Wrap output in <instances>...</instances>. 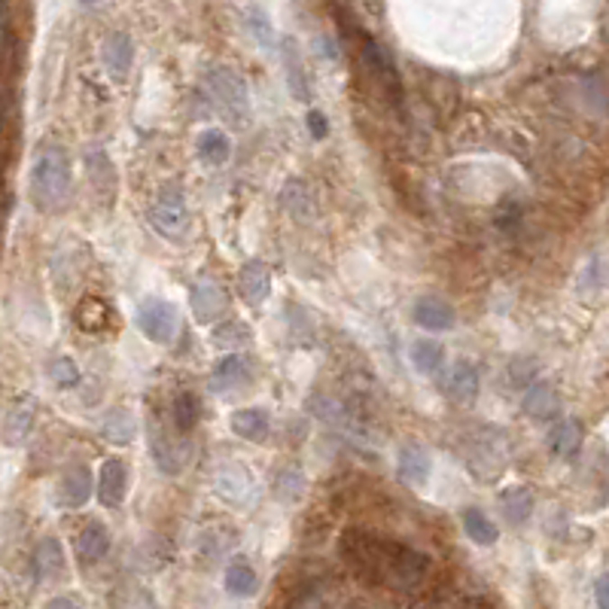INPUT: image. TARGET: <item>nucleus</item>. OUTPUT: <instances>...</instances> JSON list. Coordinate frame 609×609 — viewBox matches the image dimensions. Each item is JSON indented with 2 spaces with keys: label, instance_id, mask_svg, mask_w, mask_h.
I'll use <instances>...</instances> for the list:
<instances>
[{
  "label": "nucleus",
  "instance_id": "1",
  "mask_svg": "<svg viewBox=\"0 0 609 609\" xmlns=\"http://www.w3.org/2000/svg\"><path fill=\"white\" fill-rule=\"evenodd\" d=\"M341 551L354 564L357 573L396 591H408L414 585H421L430 567V560L421 551L394 540H378V536L368 533H348L341 542Z\"/></svg>",
  "mask_w": 609,
  "mask_h": 609
},
{
  "label": "nucleus",
  "instance_id": "2",
  "mask_svg": "<svg viewBox=\"0 0 609 609\" xmlns=\"http://www.w3.org/2000/svg\"><path fill=\"white\" fill-rule=\"evenodd\" d=\"M74 186V174H70V159L61 147H43L37 152L34 165H31V202L37 211L52 214L61 211L64 202L70 198Z\"/></svg>",
  "mask_w": 609,
  "mask_h": 609
},
{
  "label": "nucleus",
  "instance_id": "3",
  "mask_svg": "<svg viewBox=\"0 0 609 609\" xmlns=\"http://www.w3.org/2000/svg\"><path fill=\"white\" fill-rule=\"evenodd\" d=\"M150 226L159 232L168 241H180L189 229V207H186V195L177 183H168V186L159 189V195L152 198L150 205Z\"/></svg>",
  "mask_w": 609,
  "mask_h": 609
},
{
  "label": "nucleus",
  "instance_id": "4",
  "mask_svg": "<svg viewBox=\"0 0 609 609\" xmlns=\"http://www.w3.org/2000/svg\"><path fill=\"white\" fill-rule=\"evenodd\" d=\"M463 457H467L472 476H478V478H494L496 472L506 467V460H509L506 436H503L500 430H494V427L476 430V432H472V436L467 439Z\"/></svg>",
  "mask_w": 609,
  "mask_h": 609
},
{
  "label": "nucleus",
  "instance_id": "5",
  "mask_svg": "<svg viewBox=\"0 0 609 609\" xmlns=\"http://www.w3.org/2000/svg\"><path fill=\"white\" fill-rule=\"evenodd\" d=\"M205 89L223 110H229L232 116H247V110H250V92H247V83L235 70L229 68L207 70Z\"/></svg>",
  "mask_w": 609,
  "mask_h": 609
},
{
  "label": "nucleus",
  "instance_id": "6",
  "mask_svg": "<svg viewBox=\"0 0 609 609\" xmlns=\"http://www.w3.org/2000/svg\"><path fill=\"white\" fill-rule=\"evenodd\" d=\"M138 330L147 335L152 344H174L180 332V314L171 302L147 299L138 308Z\"/></svg>",
  "mask_w": 609,
  "mask_h": 609
},
{
  "label": "nucleus",
  "instance_id": "7",
  "mask_svg": "<svg viewBox=\"0 0 609 609\" xmlns=\"http://www.w3.org/2000/svg\"><path fill=\"white\" fill-rule=\"evenodd\" d=\"M189 308H192V317H195L202 326L220 323L223 314L229 311V293L223 290L220 280L198 277L189 290Z\"/></svg>",
  "mask_w": 609,
  "mask_h": 609
},
{
  "label": "nucleus",
  "instance_id": "8",
  "mask_svg": "<svg viewBox=\"0 0 609 609\" xmlns=\"http://www.w3.org/2000/svg\"><path fill=\"white\" fill-rule=\"evenodd\" d=\"M150 454L165 476H177L189 460V445L183 439H174L168 430H159L156 421H150Z\"/></svg>",
  "mask_w": 609,
  "mask_h": 609
},
{
  "label": "nucleus",
  "instance_id": "9",
  "mask_svg": "<svg viewBox=\"0 0 609 609\" xmlns=\"http://www.w3.org/2000/svg\"><path fill=\"white\" fill-rule=\"evenodd\" d=\"M308 412L314 414L317 421H323L326 427H332V430H339V432H344V436H350V439H359L363 442L366 439V427H363V421H357L354 414L344 408L339 399H332V396H314L311 399V405H308Z\"/></svg>",
  "mask_w": 609,
  "mask_h": 609
},
{
  "label": "nucleus",
  "instance_id": "10",
  "mask_svg": "<svg viewBox=\"0 0 609 609\" xmlns=\"http://www.w3.org/2000/svg\"><path fill=\"white\" fill-rule=\"evenodd\" d=\"M478 390H482V375L469 359H457V363L445 372V394L451 403L469 405L476 403Z\"/></svg>",
  "mask_w": 609,
  "mask_h": 609
},
{
  "label": "nucleus",
  "instance_id": "11",
  "mask_svg": "<svg viewBox=\"0 0 609 609\" xmlns=\"http://www.w3.org/2000/svg\"><path fill=\"white\" fill-rule=\"evenodd\" d=\"M125 494H128V467H125V460H119V457H110V460H104V467H101L98 500L107 509H116L125 503Z\"/></svg>",
  "mask_w": 609,
  "mask_h": 609
},
{
  "label": "nucleus",
  "instance_id": "12",
  "mask_svg": "<svg viewBox=\"0 0 609 609\" xmlns=\"http://www.w3.org/2000/svg\"><path fill=\"white\" fill-rule=\"evenodd\" d=\"M250 378H253L250 359L241 357V354H229V357H223L220 363L214 366L211 390H214V394H232V390L244 387Z\"/></svg>",
  "mask_w": 609,
  "mask_h": 609
},
{
  "label": "nucleus",
  "instance_id": "13",
  "mask_svg": "<svg viewBox=\"0 0 609 609\" xmlns=\"http://www.w3.org/2000/svg\"><path fill=\"white\" fill-rule=\"evenodd\" d=\"M280 207L293 216L295 223H308L317 220V202H314V192L311 186L299 177L286 180L284 189H280Z\"/></svg>",
  "mask_w": 609,
  "mask_h": 609
},
{
  "label": "nucleus",
  "instance_id": "14",
  "mask_svg": "<svg viewBox=\"0 0 609 609\" xmlns=\"http://www.w3.org/2000/svg\"><path fill=\"white\" fill-rule=\"evenodd\" d=\"M101 59H104V68H107L110 77H114V79H125L128 70H132V59H134L132 37L123 34V31L110 34L107 40H104Z\"/></svg>",
  "mask_w": 609,
  "mask_h": 609
},
{
  "label": "nucleus",
  "instance_id": "15",
  "mask_svg": "<svg viewBox=\"0 0 609 609\" xmlns=\"http://www.w3.org/2000/svg\"><path fill=\"white\" fill-rule=\"evenodd\" d=\"M92 496V472L89 467H74L64 472L61 485H59V503L64 509H79L86 506Z\"/></svg>",
  "mask_w": 609,
  "mask_h": 609
},
{
  "label": "nucleus",
  "instance_id": "16",
  "mask_svg": "<svg viewBox=\"0 0 609 609\" xmlns=\"http://www.w3.org/2000/svg\"><path fill=\"white\" fill-rule=\"evenodd\" d=\"M238 284H241V295L250 304H262L271 295V271L266 262L250 259L241 266V275H238Z\"/></svg>",
  "mask_w": 609,
  "mask_h": 609
},
{
  "label": "nucleus",
  "instance_id": "17",
  "mask_svg": "<svg viewBox=\"0 0 609 609\" xmlns=\"http://www.w3.org/2000/svg\"><path fill=\"white\" fill-rule=\"evenodd\" d=\"M216 491L229 503H247L253 494L250 472H247L241 463H229V467H223L220 476H216Z\"/></svg>",
  "mask_w": 609,
  "mask_h": 609
},
{
  "label": "nucleus",
  "instance_id": "18",
  "mask_svg": "<svg viewBox=\"0 0 609 609\" xmlns=\"http://www.w3.org/2000/svg\"><path fill=\"white\" fill-rule=\"evenodd\" d=\"M430 454L423 445H405L403 451H399V478H403L405 485L412 487H423L430 482Z\"/></svg>",
  "mask_w": 609,
  "mask_h": 609
},
{
  "label": "nucleus",
  "instance_id": "19",
  "mask_svg": "<svg viewBox=\"0 0 609 609\" xmlns=\"http://www.w3.org/2000/svg\"><path fill=\"white\" fill-rule=\"evenodd\" d=\"M110 551V533L101 521H89L77 536V555L83 564H98Z\"/></svg>",
  "mask_w": 609,
  "mask_h": 609
},
{
  "label": "nucleus",
  "instance_id": "20",
  "mask_svg": "<svg viewBox=\"0 0 609 609\" xmlns=\"http://www.w3.org/2000/svg\"><path fill=\"white\" fill-rule=\"evenodd\" d=\"M521 405H524V412L531 414L533 421H551L560 408V399H558V390L551 387L549 381H536L527 387L524 403Z\"/></svg>",
  "mask_w": 609,
  "mask_h": 609
},
{
  "label": "nucleus",
  "instance_id": "21",
  "mask_svg": "<svg viewBox=\"0 0 609 609\" xmlns=\"http://www.w3.org/2000/svg\"><path fill=\"white\" fill-rule=\"evenodd\" d=\"M414 323L430 332H445L457 323L454 308L442 299H421L414 304Z\"/></svg>",
  "mask_w": 609,
  "mask_h": 609
},
{
  "label": "nucleus",
  "instance_id": "22",
  "mask_svg": "<svg viewBox=\"0 0 609 609\" xmlns=\"http://www.w3.org/2000/svg\"><path fill=\"white\" fill-rule=\"evenodd\" d=\"M232 432L247 439V442H266L271 436V421L262 408H241L232 414Z\"/></svg>",
  "mask_w": 609,
  "mask_h": 609
},
{
  "label": "nucleus",
  "instance_id": "23",
  "mask_svg": "<svg viewBox=\"0 0 609 609\" xmlns=\"http://www.w3.org/2000/svg\"><path fill=\"white\" fill-rule=\"evenodd\" d=\"M34 430V399H19L4 421V439L6 445H22Z\"/></svg>",
  "mask_w": 609,
  "mask_h": 609
},
{
  "label": "nucleus",
  "instance_id": "24",
  "mask_svg": "<svg viewBox=\"0 0 609 609\" xmlns=\"http://www.w3.org/2000/svg\"><path fill=\"white\" fill-rule=\"evenodd\" d=\"M284 74H286V86H290L293 98L308 101L311 98L308 74H304V68H302V55H299L295 40H284Z\"/></svg>",
  "mask_w": 609,
  "mask_h": 609
},
{
  "label": "nucleus",
  "instance_id": "25",
  "mask_svg": "<svg viewBox=\"0 0 609 609\" xmlns=\"http://www.w3.org/2000/svg\"><path fill=\"white\" fill-rule=\"evenodd\" d=\"M366 59H368V64H372L375 74H378V77L384 79V86H387L390 98L399 101V74H396L394 61H390L387 50L375 43V40H366Z\"/></svg>",
  "mask_w": 609,
  "mask_h": 609
},
{
  "label": "nucleus",
  "instance_id": "26",
  "mask_svg": "<svg viewBox=\"0 0 609 609\" xmlns=\"http://www.w3.org/2000/svg\"><path fill=\"white\" fill-rule=\"evenodd\" d=\"M256 570L250 567V560L247 558H235L229 560L226 567V591L232 597H250L256 591Z\"/></svg>",
  "mask_w": 609,
  "mask_h": 609
},
{
  "label": "nucleus",
  "instance_id": "27",
  "mask_svg": "<svg viewBox=\"0 0 609 609\" xmlns=\"http://www.w3.org/2000/svg\"><path fill=\"white\" fill-rule=\"evenodd\" d=\"M64 570V551H61V542L59 540H43L34 551V576L40 582L43 579H52V576H59Z\"/></svg>",
  "mask_w": 609,
  "mask_h": 609
},
{
  "label": "nucleus",
  "instance_id": "28",
  "mask_svg": "<svg viewBox=\"0 0 609 609\" xmlns=\"http://www.w3.org/2000/svg\"><path fill=\"white\" fill-rule=\"evenodd\" d=\"M104 439L114 445H128L134 439V432H138V421H134V414L128 412V408H114V412L104 418Z\"/></svg>",
  "mask_w": 609,
  "mask_h": 609
},
{
  "label": "nucleus",
  "instance_id": "29",
  "mask_svg": "<svg viewBox=\"0 0 609 609\" xmlns=\"http://www.w3.org/2000/svg\"><path fill=\"white\" fill-rule=\"evenodd\" d=\"M195 150L207 165H223V162H229V156H232V141L220 132V128H207V132L198 134Z\"/></svg>",
  "mask_w": 609,
  "mask_h": 609
},
{
  "label": "nucleus",
  "instance_id": "30",
  "mask_svg": "<svg viewBox=\"0 0 609 609\" xmlns=\"http://www.w3.org/2000/svg\"><path fill=\"white\" fill-rule=\"evenodd\" d=\"M500 509L506 515L509 524H524L533 512V494L527 487H509V491L500 494Z\"/></svg>",
  "mask_w": 609,
  "mask_h": 609
},
{
  "label": "nucleus",
  "instance_id": "31",
  "mask_svg": "<svg viewBox=\"0 0 609 609\" xmlns=\"http://www.w3.org/2000/svg\"><path fill=\"white\" fill-rule=\"evenodd\" d=\"M549 445H551V454L555 457H573L576 451H579V445H582V423L579 421H573V418H567V421H560L555 430H551V439H549Z\"/></svg>",
  "mask_w": 609,
  "mask_h": 609
},
{
  "label": "nucleus",
  "instance_id": "32",
  "mask_svg": "<svg viewBox=\"0 0 609 609\" xmlns=\"http://www.w3.org/2000/svg\"><path fill=\"white\" fill-rule=\"evenodd\" d=\"M110 320H114V314H110L107 302L98 299V295H89V299L79 302V308H77V323L83 326L86 332H101V330H107Z\"/></svg>",
  "mask_w": 609,
  "mask_h": 609
},
{
  "label": "nucleus",
  "instance_id": "33",
  "mask_svg": "<svg viewBox=\"0 0 609 609\" xmlns=\"http://www.w3.org/2000/svg\"><path fill=\"white\" fill-rule=\"evenodd\" d=\"M463 531H467L469 540L478 542V546H494L496 536H500V531H496L494 521L487 518L485 512H478V509H467V512H463Z\"/></svg>",
  "mask_w": 609,
  "mask_h": 609
},
{
  "label": "nucleus",
  "instance_id": "34",
  "mask_svg": "<svg viewBox=\"0 0 609 609\" xmlns=\"http://www.w3.org/2000/svg\"><path fill=\"white\" fill-rule=\"evenodd\" d=\"M412 363H414V368L418 372H423V375H436L439 368H442V363H445V348L439 341H430V339H421V341H414V348H412Z\"/></svg>",
  "mask_w": 609,
  "mask_h": 609
},
{
  "label": "nucleus",
  "instance_id": "35",
  "mask_svg": "<svg viewBox=\"0 0 609 609\" xmlns=\"http://www.w3.org/2000/svg\"><path fill=\"white\" fill-rule=\"evenodd\" d=\"M211 339H214L216 348L235 350V348H247V344L253 341V332H250V326H247L244 320H229V323L216 326V330L211 332Z\"/></svg>",
  "mask_w": 609,
  "mask_h": 609
},
{
  "label": "nucleus",
  "instance_id": "36",
  "mask_svg": "<svg viewBox=\"0 0 609 609\" xmlns=\"http://www.w3.org/2000/svg\"><path fill=\"white\" fill-rule=\"evenodd\" d=\"M171 414H174V427H177V432H186L195 427V421H198V414H202V403H198V396L195 394H189V390H183V394L174 399V408H171Z\"/></svg>",
  "mask_w": 609,
  "mask_h": 609
},
{
  "label": "nucleus",
  "instance_id": "37",
  "mask_svg": "<svg viewBox=\"0 0 609 609\" xmlns=\"http://www.w3.org/2000/svg\"><path fill=\"white\" fill-rule=\"evenodd\" d=\"M302 494H304V476H302V469H295V467L280 469L277 478H275V496H277V500L280 503H295Z\"/></svg>",
  "mask_w": 609,
  "mask_h": 609
},
{
  "label": "nucleus",
  "instance_id": "38",
  "mask_svg": "<svg viewBox=\"0 0 609 609\" xmlns=\"http://www.w3.org/2000/svg\"><path fill=\"white\" fill-rule=\"evenodd\" d=\"M247 28H250V34L259 40V46H266V50L275 46V28H271L268 15L262 13L259 6H250V10H247Z\"/></svg>",
  "mask_w": 609,
  "mask_h": 609
},
{
  "label": "nucleus",
  "instance_id": "39",
  "mask_svg": "<svg viewBox=\"0 0 609 609\" xmlns=\"http://www.w3.org/2000/svg\"><path fill=\"white\" fill-rule=\"evenodd\" d=\"M50 375H52V381L59 384V387H64V390H70V387H77L79 384V368H77V363L70 357H59V359H52V366H50Z\"/></svg>",
  "mask_w": 609,
  "mask_h": 609
},
{
  "label": "nucleus",
  "instance_id": "40",
  "mask_svg": "<svg viewBox=\"0 0 609 609\" xmlns=\"http://www.w3.org/2000/svg\"><path fill=\"white\" fill-rule=\"evenodd\" d=\"M308 128L314 138H326V116L320 110H308Z\"/></svg>",
  "mask_w": 609,
  "mask_h": 609
},
{
  "label": "nucleus",
  "instance_id": "41",
  "mask_svg": "<svg viewBox=\"0 0 609 609\" xmlns=\"http://www.w3.org/2000/svg\"><path fill=\"white\" fill-rule=\"evenodd\" d=\"M128 609H159V606L150 591H138V595L132 597V604H128Z\"/></svg>",
  "mask_w": 609,
  "mask_h": 609
},
{
  "label": "nucleus",
  "instance_id": "42",
  "mask_svg": "<svg viewBox=\"0 0 609 609\" xmlns=\"http://www.w3.org/2000/svg\"><path fill=\"white\" fill-rule=\"evenodd\" d=\"M595 595H597V606H600V609H609V573L597 582Z\"/></svg>",
  "mask_w": 609,
  "mask_h": 609
},
{
  "label": "nucleus",
  "instance_id": "43",
  "mask_svg": "<svg viewBox=\"0 0 609 609\" xmlns=\"http://www.w3.org/2000/svg\"><path fill=\"white\" fill-rule=\"evenodd\" d=\"M46 609H83L77 604V600H70V597H55V600H50V606Z\"/></svg>",
  "mask_w": 609,
  "mask_h": 609
},
{
  "label": "nucleus",
  "instance_id": "44",
  "mask_svg": "<svg viewBox=\"0 0 609 609\" xmlns=\"http://www.w3.org/2000/svg\"><path fill=\"white\" fill-rule=\"evenodd\" d=\"M79 4H86V6H95V4H101V0H79Z\"/></svg>",
  "mask_w": 609,
  "mask_h": 609
}]
</instances>
